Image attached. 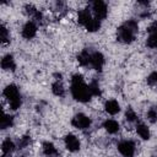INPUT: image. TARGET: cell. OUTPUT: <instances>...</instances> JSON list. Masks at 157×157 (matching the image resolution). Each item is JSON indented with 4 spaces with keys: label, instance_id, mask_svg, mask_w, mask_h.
Returning a JSON list of instances; mask_svg holds the SVG:
<instances>
[{
    "label": "cell",
    "instance_id": "6da1fadb",
    "mask_svg": "<svg viewBox=\"0 0 157 157\" xmlns=\"http://www.w3.org/2000/svg\"><path fill=\"white\" fill-rule=\"evenodd\" d=\"M71 94L78 102H88L92 97L88 86L85 83L82 75L75 74L71 78Z\"/></svg>",
    "mask_w": 157,
    "mask_h": 157
},
{
    "label": "cell",
    "instance_id": "7a4b0ae2",
    "mask_svg": "<svg viewBox=\"0 0 157 157\" xmlns=\"http://www.w3.org/2000/svg\"><path fill=\"white\" fill-rule=\"evenodd\" d=\"M137 29H139V26L135 20H129V21L124 22L118 28V32H117L118 40H120L123 43H131L135 39Z\"/></svg>",
    "mask_w": 157,
    "mask_h": 157
},
{
    "label": "cell",
    "instance_id": "3957f363",
    "mask_svg": "<svg viewBox=\"0 0 157 157\" xmlns=\"http://www.w3.org/2000/svg\"><path fill=\"white\" fill-rule=\"evenodd\" d=\"M4 96L9 99L11 109L16 110L17 108H20V105H21V97H20V93H18V88L15 85L6 86V88L4 90Z\"/></svg>",
    "mask_w": 157,
    "mask_h": 157
},
{
    "label": "cell",
    "instance_id": "277c9868",
    "mask_svg": "<svg viewBox=\"0 0 157 157\" xmlns=\"http://www.w3.org/2000/svg\"><path fill=\"white\" fill-rule=\"evenodd\" d=\"M118 150L124 157H132L135 153V144L132 141L124 140L118 145Z\"/></svg>",
    "mask_w": 157,
    "mask_h": 157
},
{
    "label": "cell",
    "instance_id": "5b68a950",
    "mask_svg": "<svg viewBox=\"0 0 157 157\" xmlns=\"http://www.w3.org/2000/svg\"><path fill=\"white\" fill-rule=\"evenodd\" d=\"M71 124H72L75 128L83 130V129H86V128H88V126L91 125V119H90L87 115L80 113V114H76V115L72 118Z\"/></svg>",
    "mask_w": 157,
    "mask_h": 157
},
{
    "label": "cell",
    "instance_id": "8992f818",
    "mask_svg": "<svg viewBox=\"0 0 157 157\" xmlns=\"http://www.w3.org/2000/svg\"><path fill=\"white\" fill-rule=\"evenodd\" d=\"M92 10L94 12L96 18H98V20L105 18V16H107V5L103 1H101V0L93 1L92 2Z\"/></svg>",
    "mask_w": 157,
    "mask_h": 157
},
{
    "label": "cell",
    "instance_id": "52a82bcc",
    "mask_svg": "<svg viewBox=\"0 0 157 157\" xmlns=\"http://www.w3.org/2000/svg\"><path fill=\"white\" fill-rule=\"evenodd\" d=\"M64 141H65L66 148L70 152H76V151L80 150V141H78V139L75 135H72V134L66 135L65 139H64Z\"/></svg>",
    "mask_w": 157,
    "mask_h": 157
},
{
    "label": "cell",
    "instance_id": "ba28073f",
    "mask_svg": "<svg viewBox=\"0 0 157 157\" xmlns=\"http://www.w3.org/2000/svg\"><path fill=\"white\" fill-rule=\"evenodd\" d=\"M36 33H37V26H36V23L32 22V21H28V22L23 26L22 36H23L25 38H27V39H31V38H33V37L36 36Z\"/></svg>",
    "mask_w": 157,
    "mask_h": 157
},
{
    "label": "cell",
    "instance_id": "9c48e42d",
    "mask_svg": "<svg viewBox=\"0 0 157 157\" xmlns=\"http://www.w3.org/2000/svg\"><path fill=\"white\" fill-rule=\"evenodd\" d=\"M103 64H104V58L101 53L94 52V53L91 54V65L93 66V69L101 71L102 67H103Z\"/></svg>",
    "mask_w": 157,
    "mask_h": 157
},
{
    "label": "cell",
    "instance_id": "30bf717a",
    "mask_svg": "<svg viewBox=\"0 0 157 157\" xmlns=\"http://www.w3.org/2000/svg\"><path fill=\"white\" fill-rule=\"evenodd\" d=\"M104 109H105L107 113L114 115V114L119 113V110H120V105H119V103H118L117 101L110 99V101H107V102H105V104H104Z\"/></svg>",
    "mask_w": 157,
    "mask_h": 157
},
{
    "label": "cell",
    "instance_id": "8fae6325",
    "mask_svg": "<svg viewBox=\"0 0 157 157\" xmlns=\"http://www.w3.org/2000/svg\"><path fill=\"white\" fill-rule=\"evenodd\" d=\"M1 67H2L4 70H15L16 64H15V60H13L12 55L7 54V55H5V56L1 59Z\"/></svg>",
    "mask_w": 157,
    "mask_h": 157
},
{
    "label": "cell",
    "instance_id": "7c38bea8",
    "mask_svg": "<svg viewBox=\"0 0 157 157\" xmlns=\"http://www.w3.org/2000/svg\"><path fill=\"white\" fill-rule=\"evenodd\" d=\"M91 18H92V16H91V12H90V10H88V9H83V10H81V11L78 12L77 21H78V23H80V25L86 26V25L90 22V20H91Z\"/></svg>",
    "mask_w": 157,
    "mask_h": 157
},
{
    "label": "cell",
    "instance_id": "4fadbf2b",
    "mask_svg": "<svg viewBox=\"0 0 157 157\" xmlns=\"http://www.w3.org/2000/svg\"><path fill=\"white\" fill-rule=\"evenodd\" d=\"M43 152L47 157H58V151L52 142H44L43 144Z\"/></svg>",
    "mask_w": 157,
    "mask_h": 157
},
{
    "label": "cell",
    "instance_id": "5bb4252c",
    "mask_svg": "<svg viewBox=\"0 0 157 157\" xmlns=\"http://www.w3.org/2000/svg\"><path fill=\"white\" fill-rule=\"evenodd\" d=\"M103 126H104V129H105L109 134H115V132H118V130H119V124H118V121H115V120H113V119L105 120L104 124H103Z\"/></svg>",
    "mask_w": 157,
    "mask_h": 157
},
{
    "label": "cell",
    "instance_id": "9a60e30c",
    "mask_svg": "<svg viewBox=\"0 0 157 157\" xmlns=\"http://www.w3.org/2000/svg\"><path fill=\"white\" fill-rule=\"evenodd\" d=\"M77 61L80 65L86 66L88 64H91V54L87 50H82L78 55H77Z\"/></svg>",
    "mask_w": 157,
    "mask_h": 157
},
{
    "label": "cell",
    "instance_id": "2e32d148",
    "mask_svg": "<svg viewBox=\"0 0 157 157\" xmlns=\"http://www.w3.org/2000/svg\"><path fill=\"white\" fill-rule=\"evenodd\" d=\"M13 150H15V144L10 139H6V140L2 141V144H1V151H2L4 155H10Z\"/></svg>",
    "mask_w": 157,
    "mask_h": 157
},
{
    "label": "cell",
    "instance_id": "e0dca14e",
    "mask_svg": "<svg viewBox=\"0 0 157 157\" xmlns=\"http://www.w3.org/2000/svg\"><path fill=\"white\" fill-rule=\"evenodd\" d=\"M99 27H101V22H99V20L96 18V17H92V18L90 20V22L85 26V28H86L88 32H96V31L99 29Z\"/></svg>",
    "mask_w": 157,
    "mask_h": 157
},
{
    "label": "cell",
    "instance_id": "ac0fdd59",
    "mask_svg": "<svg viewBox=\"0 0 157 157\" xmlns=\"http://www.w3.org/2000/svg\"><path fill=\"white\" fill-rule=\"evenodd\" d=\"M136 131L140 135V137H142L144 140H148L150 139V130L145 124H137Z\"/></svg>",
    "mask_w": 157,
    "mask_h": 157
},
{
    "label": "cell",
    "instance_id": "d6986e66",
    "mask_svg": "<svg viewBox=\"0 0 157 157\" xmlns=\"http://www.w3.org/2000/svg\"><path fill=\"white\" fill-rule=\"evenodd\" d=\"M13 123V118L10 117V115H6L5 113H2V117L0 119V128L1 129H6V128H10Z\"/></svg>",
    "mask_w": 157,
    "mask_h": 157
},
{
    "label": "cell",
    "instance_id": "ffe728a7",
    "mask_svg": "<svg viewBox=\"0 0 157 157\" xmlns=\"http://www.w3.org/2000/svg\"><path fill=\"white\" fill-rule=\"evenodd\" d=\"M52 91H53V93H54L55 96H59V97L64 96V93H65L64 86H63V83L59 82V81H56V82L53 83V86H52Z\"/></svg>",
    "mask_w": 157,
    "mask_h": 157
},
{
    "label": "cell",
    "instance_id": "44dd1931",
    "mask_svg": "<svg viewBox=\"0 0 157 157\" xmlns=\"http://www.w3.org/2000/svg\"><path fill=\"white\" fill-rule=\"evenodd\" d=\"M88 88H90V92L92 96H99L101 94V90H99V85L97 81H92L90 85H88Z\"/></svg>",
    "mask_w": 157,
    "mask_h": 157
},
{
    "label": "cell",
    "instance_id": "7402d4cb",
    "mask_svg": "<svg viewBox=\"0 0 157 157\" xmlns=\"http://www.w3.org/2000/svg\"><path fill=\"white\" fill-rule=\"evenodd\" d=\"M0 39H1V42L4 44L9 40V31H7V28L4 25L0 26Z\"/></svg>",
    "mask_w": 157,
    "mask_h": 157
},
{
    "label": "cell",
    "instance_id": "603a6c76",
    "mask_svg": "<svg viewBox=\"0 0 157 157\" xmlns=\"http://www.w3.org/2000/svg\"><path fill=\"white\" fill-rule=\"evenodd\" d=\"M146 44H147V47H150V48H156V47H157V33L150 34V37H148L147 40H146Z\"/></svg>",
    "mask_w": 157,
    "mask_h": 157
},
{
    "label": "cell",
    "instance_id": "cb8c5ba5",
    "mask_svg": "<svg viewBox=\"0 0 157 157\" xmlns=\"http://www.w3.org/2000/svg\"><path fill=\"white\" fill-rule=\"evenodd\" d=\"M125 118H126L128 121L131 123V121H135V120H136L137 115H136V113L134 112L132 108H128V110H126V113H125Z\"/></svg>",
    "mask_w": 157,
    "mask_h": 157
},
{
    "label": "cell",
    "instance_id": "d4e9b609",
    "mask_svg": "<svg viewBox=\"0 0 157 157\" xmlns=\"http://www.w3.org/2000/svg\"><path fill=\"white\" fill-rule=\"evenodd\" d=\"M147 83L150 86H157V71H153L147 77Z\"/></svg>",
    "mask_w": 157,
    "mask_h": 157
},
{
    "label": "cell",
    "instance_id": "484cf974",
    "mask_svg": "<svg viewBox=\"0 0 157 157\" xmlns=\"http://www.w3.org/2000/svg\"><path fill=\"white\" fill-rule=\"evenodd\" d=\"M147 119L151 121V123H156L157 121V112L155 109H150L147 112Z\"/></svg>",
    "mask_w": 157,
    "mask_h": 157
},
{
    "label": "cell",
    "instance_id": "4316f807",
    "mask_svg": "<svg viewBox=\"0 0 157 157\" xmlns=\"http://www.w3.org/2000/svg\"><path fill=\"white\" fill-rule=\"evenodd\" d=\"M25 9H26V12H27L29 16H32V17H33V16L37 13V11H38V10H37L34 6H32V5H26Z\"/></svg>",
    "mask_w": 157,
    "mask_h": 157
},
{
    "label": "cell",
    "instance_id": "83f0119b",
    "mask_svg": "<svg viewBox=\"0 0 157 157\" xmlns=\"http://www.w3.org/2000/svg\"><path fill=\"white\" fill-rule=\"evenodd\" d=\"M29 141H31V139H29L28 136H23V137H21V140L18 141V145H20V147H26V146L29 144Z\"/></svg>",
    "mask_w": 157,
    "mask_h": 157
},
{
    "label": "cell",
    "instance_id": "f1b7e54d",
    "mask_svg": "<svg viewBox=\"0 0 157 157\" xmlns=\"http://www.w3.org/2000/svg\"><path fill=\"white\" fill-rule=\"evenodd\" d=\"M147 31L150 32V34H152V33H157V22H153V23L148 27Z\"/></svg>",
    "mask_w": 157,
    "mask_h": 157
}]
</instances>
